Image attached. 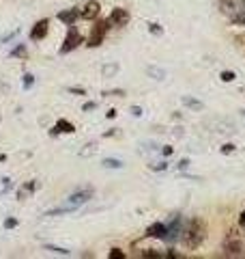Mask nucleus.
Returning <instances> with one entry per match:
<instances>
[{
    "mask_svg": "<svg viewBox=\"0 0 245 259\" xmlns=\"http://www.w3.org/2000/svg\"><path fill=\"white\" fill-rule=\"evenodd\" d=\"M132 115H134V117H140V115H142V108H140V106H134V108H132Z\"/></svg>",
    "mask_w": 245,
    "mask_h": 259,
    "instance_id": "obj_32",
    "label": "nucleus"
},
{
    "mask_svg": "<svg viewBox=\"0 0 245 259\" xmlns=\"http://www.w3.org/2000/svg\"><path fill=\"white\" fill-rule=\"evenodd\" d=\"M219 9H222L224 15H228L232 20L234 15L245 11V0H219Z\"/></svg>",
    "mask_w": 245,
    "mask_h": 259,
    "instance_id": "obj_5",
    "label": "nucleus"
},
{
    "mask_svg": "<svg viewBox=\"0 0 245 259\" xmlns=\"http://www.w3.org/2000/svg\"><path fill=\"white\" fill-rule=\"evenodd\" d=\"M95 108H97V104H95V102H86L84 106H82V110H95Z\"/></svg>",
    "mask_w": 245,
    "mask_h": 259,
    "instance_id": "obj_31",
    "label": "nucleus"
},
{
    "mask_svg": "<svg viewBox=\"0 0 245 259\" xmlns=\"http://www.w3.org/2000/svg\"><path fill=\"white\" fill-rule=\"evenodd\" d=\"M183 244L187 250H196L198 248L204 238H207V223L202 221V218H192L187 225H183Z\"/></svg>",
    "mask_w": 245,
    "mask_h": 259,
    "instance_id": "obj_1",
    "label": "nucleus"
},
{
    "mask_svg": "<svg viewBox=\"0 0 245 259\" xmlns=\"http://www.w3.org/2000/svg\"><path fill=\"white\" fill-rule=\"evenodd\" d=\"M103 136H105V139H110V136H118V132H116V130H110V132H105Z\"/></svg>",
    "mask_w": 245,
    "mask_h": 259,
    "instance_id": "obj_34",
    "label": "nucleus"
},
{
    "mask_svg": "<svg viewBox=\"0 0 245 259\" xmlns=\"http://www.w3.org/2000/svg\"><path fill=\"white\" fill-rule=\"evenodd\" d=\"M172 151H174L172 147H163V149H161V153H163V156H172Z\"/></svg>",
    "mask_w": 245,
    "mask_h": 259,
    "instance_id": "obj_33",
    "label": "nucleus"
},
{
    "mask_svg": "<svg viewBox=\"0 0 245 259\" xmlns=\"http://www.w3.org/2000/svg\"><path fill=\"white\" fill-rule=\"evenodd\" d=\"M80 44H82V35H80V32L73 28V26H69V32H67V37H65V44L60 46V54H69V52H73Z\"/></svg>",
    "mask_w": 245,
    "mask_h": 259,
    "instance_id": "obj_6",
    "label": "nucleus"
},
{
    "mask_svg": "<svg viewBox=\"0 0 245 259\" xmlns=\"http://www.w3.org/2000/svg\"><path fill=\"white\" fill-rule=\"evenodd\" d=\"M187 164H190V160H181V162H178V168L183 171V168H187Z\"/></svg>",
    "mask_w": 245,
    "mask_h": 259,
    "instance_id": "obj_35",
    "label": "nucleus"
},
{
    "mask_svg": "<svg viewBox=\"0 0 245 259\" xmlns=\"http://www.w3.org/2000/svg\"><path fill=\"white\" fill-rule=\"evenodd\" d=\"M168 162H157V164H151V171H166Z\"/></svg>",
    "mask_w": 245,
    "mask_h": 259,
    "instance_id": "obj_26",
    "label": "nucleus"
},
{
    "mask_svg": "<svg viewBox=\"0 0 245 259\" xmlns=\"http://www.w3.org/2000/svg\"><path fill=\"white\" fill-rule=\"evenodd\" d=\"M69 93H76V95H84L86 91H84V89H80V87H71V89H69Z\"/></svg>",
    "mask_w": 245,
    "mask_h": 259,
    "instance_id": "obj_30",
    "label": "nucleus"
},
{
    "mask_svg": "<svg viewBox=\"0 0 245 259\" xmlns=\"http://www.w3.org/2000/svg\"><path fill=\"white\" fill-rule=\"evenodd\" d=\"M110 259H125V253L120 248H112L110 250Z\"/></svg>",
    "mask_w": 245,
    "mask_h": 259,
    "instance_id": "obj_23",
    "label": "nucleus"
},
{
    "mask_svg": "<svg viewBox=\"0 0 245 259\" xmlns=\"http://www.w3.org/2000/svg\"><path fill=\"white\" fill-rule=\"evenodd\" d=\"M45 248H47V250H52V253H58V255H71L67 248H60V246H52V244H47Z\"/></svg>",
    "mask_w": 245,
    "mask_h": 259,
    "instance_id": "obj_22",
    "label": "nucleus"
},
{
    "mask_svg": "<svg viewBox=\"0 0 245 259\" xmlns=\"http://www.w3.org/2000/svg\"><path fill=\"white\" fill-rule=\"evenodd\" d=\"M108 22H110V26H127V22H129V11L116 7V9L110 13Z\"/></svg>",
    "mask_w": 245,
    "mask_h": 259,
    "instance_id": "obj_9",
    "label": "nucleus"
},
{
    "mask_svg": "<svg viewBox=\"0 0 245 259\" xmlns=\"http://www.w3.org/2000/svg\"><path fill=\"white\" fill-rule=\"evenodd\" d=\"M78 18H80V11L78 9H67V11H60L58 13V22L67 24V26H73Z\"/></svg>",
    "mask_w": 245,
    "mask_h": 259,
    "instance_id": "obj_12",
    "label": "nucleus"
},
{
    "mask_svg": "<svg viewBox=\"0 0 245 259\" xmlns=\"http://www.w3.org/2000/svg\"><path fill=\"white\" fill-rule=\"evenodd\" d=\"M146 74H149L153 80H166V69L155 67V65H151V67H146Z\"/></svg>",
    "mask_w": 245,
    "mask_h": 259,
    "instance_id": "obj_17",
    "label": "nucleus"
},
{
    "mask_svg": "<svg viewBox=\"0 0 245 259\" xmlns=\"http://www.w3.org/2000/svg\"><path fill=\"white\" fill-rule=\"evenodd\" d=\"M95 153H97V143H86L84 147L78 151V156L80 158H91V156H95Z\"/></svg>",
    "mask_w": 245,
    "mask_h": 259,
    "instance_id": "obj_16",
    "label": "nucleus"
},
{
    "mask_svg": "<svg viewBox=\"0 0 245 259\" xmlns=\"http://www.w3.org/2000/svg\"><path fill=\"white\" fill-rule=\"evenodd\" d=\"M32 84H35V76H32V74H26V76H24V89H30Z\"/></svg>",
    "mask_w": 245,
    "mask_h": 259,
    "instance_id": "obj_24",
    "label": "nucleus"
},
{
    "mask_svg": "<svg viewBox=\"0 0 245 259\" xmlns=\"http://www.w3.org/2000/svg\"><path fill=\"white\" fill-rule=\"evenodd\" d=\"M60 132H76V127H73L67 119H58V123H56L54 130H52V136L60 134Z\"/></svg>",
    "mask_w": 245,
    "mask_h": 259,
    "instance_id": "obj_13",
    "label": "nucleus"
},
{
    "mask_svg": "<svg viewBox=\"0 0 245 259\" xmlns=\"http://www.w3.org/2000/svg\"><path fill=\"white\" fill-rule=\"evenodd\" d=\"M28 54V50H26V46H24V44H20L18 48H15V50L11 52V56H13V59H24V56H26Z\"/></svg>",
    "mask_w": 245,
    "mask_h": 259,
    "instance_id": "obj_20",
    "label": "nucleus"
},
{
    "mask_svg": "<svg viewBox=\"0 0 245 259\" xmlns=\"http://www.w3.org/2000/svg\"><path fill=\"white\" fill-rule=\"evenodd\" d=\"M149 32H153L155 37H161V35H163V28L159 26V24H155V22H153V24H149Z\"/></svg>",
    "mask_w": 245,
    "mask_h": 259,
    "instance_id": "obj_21",
    "label": "nucleus"
},
{
    "mask_svg": "<svg viewBox=\"0 0 245 259\" xmlns=\"http://www.w3.org/2000/svg\"><path fill=\"white\" fill-rule=\"evenodd\" d=\"M166 231H168L166 223H153L149 229H146V236L153 240H166Z\"/></svg>",
    "mask_w": 245,
    "mask_h": 259,
    "instance_id": "obj_11",
    "label": "nucleus"
},
{
    "mask_svg": "<svg viewBox=\"0 0 245 259\" xmlns=\"http://www.w3.org/2000/svg\"><path fill=\"white\" fill-rule=\"evenodd\" d=\"M183 104L187 108H192V110H202V102H198V100H194V97H183Z\"/></svg>",
    "mask_w": 245,
    "mask_h": 259,
    "instance_id": "obj_19",
    "label": "nucleus"
},
{
    "mask_svg": "<svg viewBox=\"0 0 245 259\" xmlns=\"http://www.w3.org/2000/svg\"><path fill=\"white\" fill-rule=\"evenodd\" d=\"M99 11H101V5L97 3V0H88V3L80 9V18L82 20H95L97 15H99Z\"/></svg>",
    "mask_w": 245,
    "mask_h": 259,
    "instance_id": "obj_8",
    "label": "nucleus"
},
{
    "mask_svg": "<svg viewBox=\"0 0 245 259\" xmlns=\"http://www.w3.org/2000/svg\"><path fill=\"white\" fill-rule=\"evenodd\" d=\"M47 28H50V20H39L35 26H32V30H30V39H32V41L43 39L47 35Z\"/></svg>",
    "mask_w": 245,
    "mask_h": 259,
    "instance_id": "obj_10",
    "label": "nucleus"
},
{
    "mask_svg": "<svg viewBox=\"0 0 245 259\" xmlns=\"http://www.w3.org/2000/svg\"><path fill=\"white\" fill-rule=\"evenodd\" d=\"M219 78H222L224 82H232V80H234L236 76L232 74V71H222V76H219Z\"/></svg>",
    "mask_w": 245,
    "mask_h": 259,
    "instance_id": "obj_27",
    "label": "nucleus"
},
{
    "mask_svg": "<svg viewBox=\"0 0 245 259\" xmlns=\"http://www.w3.org/2000/svg\"><path fill=\"white\" fill-rule=\"evenodd\" d=\"M172 134H174V136H183V127H174Z\"/></svg>",
    "mask_w": 245,
    "mask_h": 259,
    "instance_id": "obj_37",
    "label": "nucleus"
},
{
    "mask_svg": "<svg viewBox=\"0 0 245 259\" xmlns=\"http://www.w3.org/2000/svg\"><path fill=\"white\" fill-rule=\"evenodd\" d=\"M110 30V22L108 20H99L93 26L91 30V37H88V48H97V46H101L103 44V39H105V32Z\"/></svg>",
    "mask_w": 245,
    "mask_h": 259,
    "instance_id": "obj_3",
    "label": "nucleus"
},
{
    "mask_svg": "<svg viewBox=\"0 0 245 259\" xmlns=\"http://www.w3.org/2000/svg\"><path fill=\"white\" fill-rule=\"evenodd\" d=\"M88 199H93V188H82V190L73 192V194H69V197H67V207L76 212V209L80 205H84Z\"/></svg>",
    "mask_w": 245,
    "mask_h": 259,
    "instance_id": "obj_4",
    "label": "nucleus"
},
{
    "mask_svg": "<svg viewBox=\"0 0 245 259\" xmlns=\"http://www.w3.org/2000/svg\"><path fill=\"white\" fill-rule=\"evenodd\" d=\"M118 65L116 63H108V65H103V67H101V76L103 78H114V76H116L118 74Z\"/></svg>",
    "mask_w": 245,
    "mask_h": 259,
    "instance_id": "obj_15",
    "label": "nucleus"
},
{
    "mask_svg": "<svg viewBox=\"0 0 245 259\" xmlns=\"http://www.w3.org/2000/svg\"><path fill=\"white\" fill-rule=\"evenodd\" d=\"M103 95H116V97H122V95H125V91H122V89H114V91H105Z\"/></svg>",
    "mask_w": 245,
    "mask_h": 259,
    "instance_id": "obj_29",
    "label": "nucleus"
},
{
    "mask_svg": "<svg viewBox=\"0 0 245 259\" xmlns=\"http://www.w3.org/2000/svg\"><path fill=\"white\" fill-rule=\"evenodd\" d=\"M224 257H243V242L239 238V231H228V236L224 240Z\"/></svg>",
    "mask_w": 245,
    "mask_h": 259,
    "instance_id": "obj_2",
    "label": "nucleus"
},
{
    "mask_svg": "<svg viewBox=\"0 0 245 259\" xmlns=\"http://www.w3.org/2000/svg\"><path fill=\"white\" fill-rule=\"evenodd\" d=\"M234 151H236V145H232V143H226L222 147V153H226V156L228 153H234Z\"/></svg>",
    "mask_w": 245,
    "mask_h": 259,
    "instance_id": "obj_25",
    "label": "nucleus"
},
{
    "mask_svg": "<svg viewBox=\"0 0 245 259\" xmlns=\"http://www.w3.org/2000/svg\"><path fill=\"white\" fill-rule=\"evenodd\" d=\"M105 117H108V119H114V117H116V110H114V108L108 110V115H105Z\"/></svg>",
    "mask_w": 245,
    "mask_h": 259,
    "instance_id": "obj_36",
    "label": "nucleus"
},
{
    "mask_svg": "<svg viewBox=\"0 0 245 259\" xmlns=\"http://www.w3.org/2000/svg\"><path fill=\"white\" fill-rule=\"evenodd\" d=\"M15 225H18V221H15V218H7V221H5V229H13Z\"/></svg>",
    "mask_w": 245,
    "mask_h": 259,
    "instance_id": "obj_28",
    "label": "nucleus"
},
{
    "mask_svg": "<svg viewBox=\"0 0 245 259\" xmlns=\"http://www.w3.org/2000/svg\"><path fill=\"white\" fill-rule=\"evenodd\" d=\"M166 227H168V231H166V240H168V242L181 240V236H183V218H181V216L176 214Z\"/></svg>",
    "mask_w": 245,
    "mask_h": 259,
    "instance_id": "obj_7",
    "label": "nucleus"
},
{
    "mask_svg": "<svg viewBox=\"0 0 245 259\" xmlns=\"http://www.w3.org/2000/svg\"><path fill=\"white\" fill-rule=\"evenodd\" d=\"M239 225H245V209L241 212V218H239Z\"/></svg>",
    "mask_w": 245,
    "mask_h": 259,
    "instance_id": "obj_38",
    "label": "nucleus"
},
{
    "mask_svg": "<svg viewBox=\"0 0 245 259\" xmlns=\"http://www.w3.org/2000/svg\"><path fill=\"white\" fill-rule=\"evenodd\" d=\"M37 190V182H28L26 186H22V188L18 190V201H24V199H28L32 192Z\"/></svg>",
    "mask_w": 245,
    "mask_h": 259,
    "instance_id": "obj_14",
    "label": "nucleus"
},
{
    "mask_svg": "<svg viewBox=\"0 0 245 259\" xmlns=\"http://www.w3.org/2000/svg\"><path fill=\"white\" fill-rule=\"evenodd\" d=\"M101 166H103V168H122L125 164H122L120 160H116V158H105V160L101 162Z\"/></svg>",
    "mask_w": 245,
    "mask_h": 259,
    "instance_id": "obj_18",
    "label": "nucleus"
}]
</instances>
